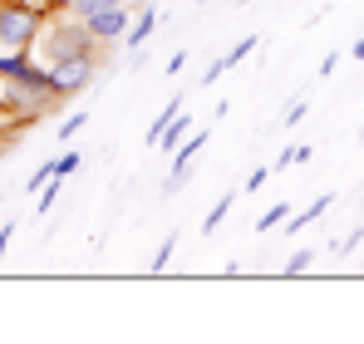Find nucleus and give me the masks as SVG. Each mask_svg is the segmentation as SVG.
Listing matches in <instances>:
<instances>
[{"label": "nucleus", "instance_id": "nucleus-1", "mask_svg": "<svg viewBox=\"0 0 364 344\" xmlns=\"http://www.w3.org/2000/svg\"><path fill=\"white\" fill-rule=\"evenodd\" d=\"M40 40V10L35 5H0V50H30Z\"/></svg>", "mask_w": 364, "mask_h": 344}, {"label": "nucleus", "instance_id": "nucleus-2", "mask_svg": "<svg viewBox=\"0 0 364 344\" xmlns=\"http://www.w3.org/2000/svg\"><path fill=\"white\" fill-rule=\"evenodd\" d=\"M40 45L50 50V64L55 59H69V55H89V45H94V35H89V25L74 15V20H64L60 30H50V35H40Z\"/></svg>", "mask_w": 364, "mask_h": 344}, {"label": "nucleus", "instance_id": "nucleus-3", "mask_svg": "<svg viewBox=\"0 0 364 344\" xmlns=\"http://www.w3.org/2000/svg\"><path fill=\"white\" fill-rule=\"evenodd\" d=\"M89 79H94V55H69V59H55V64H50V84H55L60 99L89 89Z\"/></svg>", "mask_w": 364, "mask_h": 344}, {"label": "nucleus", "instance_id": "nucleus-4", "mask_svg": "<svg viewBox=\"0 0 364 344\" xmlns=\"http://www.w3.org/2000/svg\"><path fill=\"white\" fill-rule=\"evenodd\" d=\"M202 148H207V128H197V133H192L187 143H178V153H173V172H168V182H163V192H173V187H178L182 177H187V168H192V158H197Z\"/></svg>", "mask_w": 364, "mask_h": 344}, {"label": "nucleus", "instance_id": "nucleus-5", "mask_svg": "<svg viewBox=\"0 0 364 344\" xmlns=\"http://www.w3.org/2000/svg\"><path fill=\"white\" fill-rule=\"evenodd\" d=\"M84 25H89V35H94V40H114V35H123V30H128V10H123V5H109V10L89 15Z\"/></svg>", "mask_w": 364, "mask_h": 344}, {"label": "nucleus", "instance_id": "nucleus-6", "mask_svg": "<svg viewBox=\"0 0 364 344\" xmlns=\"http://www.w3.org/2000/svg\"><path fill=\"white\" fill-rule=\"evenodd\" d=\"M330 207H335V192H325V197H315V202H310L305 212H296V217H286V227H291V231H305L310 222H315V217H325Z\"/></svg>", "mask_w": 364, "mask_h": 344}, {"label": "nucleus", "instance_id": "nucleus-7", "mask_svg": "<svg viewBox=\"0 0 364 344\" xmlns=\"http://www.w3.org/2000/svg\"><path fill=\"white\" fill-rule=\"evenodd\" d=\"M182 114V99L178 94H173V99H168V109H163V114L153 118V128H148V148H158V138H163V133H168V123H173V118Z\"/></svg>", "mask_w": 364, "mask_h": 344}, {"label": "nucleus", "instance_id": "nucleus-8", "mask_svg": "<svg viewBox=\"0 0 364 344\" xmlns=\"http://www.w3.org/2000/svg\"><path fill=\"white\" fill-rule=\"evenodd\" d=\"M153 25H158V10H143V15H138V25H133V30L123 35V45H128V50H138V45H143V40L153 35Z\"/></svg>", "mask_w": 364, "mask_h": 344}, {"label": "nucleus", "instance_id": "nucleus-9", "mask_svg": "<svg viewBox=\"0 0 364 344\" xmlns=\"http://www.w3.org/2000/svg\"><path fill=\"white\" fill-rule=\"evenodd\" d=\"M182 133H187V118H173V123H168V133H163V138H158V148H163V153H178V143H182Z\"/></svg>", "mask_w": 364, "mask_h": 344}, {"label": "nucleus", "instance_id": "nucleus-10", "mask_svg": "<svg viewBox=\"0 0 364 344\" xmlns=\"http://www.w3.org/2000/svg\"><path fill=\"white\" fill-rule=\"evenodd\" d=\"M310 158V143H296V148H286L276 163H271V172H286V168H296V163H305Z\"/></svg>", "mask_w": 364, "mask_h": 344}, {"label": "nucleus", "instance_id": "nucleus-11", "mask_svg": "<svg viewBox=\"0 0 364 344\" xmlns=\"http://www.w3.org/2000/svg\"><path fill=\"white\" fill-rule=\"evenodd\" d=\"M227 212H232V192H227V197H222V202H217V207H212V212L202 217V231H217V227H222V217H227Z\"/></svg>", "mask_w": 364, "mask_h": 344}, {"label": "nucleus", "instance_id": "nucleus-12", "mask_svg": "<svg viewBox=\"0 0 364 344\" xmlns=\"http://www.w3.org/2000/svg\"><path fill=\"white\" fill-rule=\"evenodd\" d=\"M173 251H178V231H173V236H168V241L158 246V256H153V276H158V271H168V261H173Z\"/></svg>", "mask_w": 364, "mask_h": 344}, {"label": "nucleus", "instance_id": "nucleus-13", "mask_svg": "<svg viewBox=\"0 0 364 344\" xmlns=\"http://www.w3.org/2000/svg\"><path fill=\"white\" fill-rule=\"evenodd\" d=\"M286 217H291V207H271L261 222H256V231H271V227H286Z\"/></svg>", "mask_w": 364, "mask_h": 344}, {"label": "nucleus", "instance_id": "nucleus-14", "mask_svg": "<svg viewBox=\"0 0 364 344\" xmlns=\"http://www.w3.org/2000/svg\"><path fill=\"white\" fill-rule=\"evenodd\" d=\"M251 50H256V35H246L242 45H232V55H222V59H227V69H232V64H242V59L251 55Z\"/></svg>", "mask_w": 364, "mask_h": 344}, {"label": "nucleus", "instance_id": "nucleus-15", "mask_svg": "<svg viewBox=\"0 0 364 344\" xmlns=\"http://www.w3.org/2000/svg\"><path fill=\"white\" fill-rule=\"evenodd\" d=\"M310 261H315V251H296V256L286 261V271H281V276H301V271L310 266Z\"/></svg>", "mask_w": 364, "mask_h": 344}, {"label": "nucleus", "instance_id": "nucleus-16", "mask_svg": "<svg viewBox=\"0 0 364 344\" xmlns=\"http://www.w3.org/2000/svg\"><path fill=\"white\" fill-rule=\"evenodd\" d=\"M84 123H89V114H69V118L60 123V138H74V133H79Z\"/></svg>", "mask_w": 364, "mask_h": 344}, {"label": "nucleus", "instance_id": "nucleus-17", "mask_svg": "<svg viewBox=\"0 0 364 344\" xmlns=\"http://www.w3.org/2000/svg\"><path fill=\"white\" fill-rule=\"evenodd\" d=\"M69 172H79V153H64L60 163H55V177H69Z\"/></svg>", "mask_w": 364, "mask_h": 344}, {"label": "nucleus", "instance_id": "nucleus-18", "mask_svg": "<svg viewBox=\"0 0 364 344\" xmlns=\"http://www.w3.org/2000/svg\"><path fill=\"white\" fill-rule=\"evenodd\" d=\"M45 182H55V163H45V168H35V177H30V192H35V187H45Z\"/></svg>", "mask_w": 364, "mask_h": 344}, {"label": "nucleus", "instance_id": "nucleus-19", "mask_svg": "<svg viewBox=\"0 0 364 344\" xmlns=\"http://www.w3.org/2000/svg\"><path fill=\"white\" fill-rule=\"evenodd\" d=\"M305 118V99H296V104H291V109H286V128H296V123H301Z\"/></svg>", "mask_w": 364, "mask_h": 344}, {"label": "nucleus", "instance_id": "nucleus-20", "mask_svg": "<svg viewBox=\"0 0 364 344\" xmlns=\"http://www.w3.org/2000/svg\"><path fill=\"white\" fill-rule=\"evenodd\" d=\"M222 74H227V59H217V64H212V69H207V74H202V84H217V79H222Z\"/></svg>", "mask_w": 364, "mask_h": 344}, {"label": "nucleus", "instance_id": "nucleus-21", "mask_svg": "<svg viewBox=\"0 0 364 344\" xmlns=\"http://www.w3.org/2000/svg\"><path fill=\"white\" fill-rule=\"evenodd\" d=\"M55 192H60V187H50V182H45V197L35 202V212H50V207H55Z\"/></svg>", "mask_w": 364, "mask_h": 344}, {"label": "nucleus", "instance_id": "nucleus-22", "mask_svg": "<svg viewBox=\"0 0 364 344\" xmlns=\"http://www.w3.org/2000/svg\"><path fill=\"white\" fill-rule=\"evenodd\" d=\"M364 241V231H350V236H345V241H335V251H355V246H360Z\"/></svg>", "mask_w": 364, "mask_h": 344}, {"label": "nucleus", "instance_id": "nucleus-23", "mask_svg": "<svg viewBox=\"0 0 364 344\" xmlns=\"http://www.w3.org/2000/svg\"><path fill=\"white\" fill-rule=\"evenodd\" d=\"M335 64H340V55H335V50H330V55L320 59V79H325V74H335Z\"/></svg>", "mask_w": 364, "mask_h": 344}, {"label": "nucleus", "instance_id": "nucleus-24", "mask_svg": "<svg viewBox=\"0 0 364 344\" xmlns=\"http://www.w3.org/2000/svg\"><path fill=\"white\" fill-rule=\"evenodd\" d=\"M10 231L15 227H0V256H5V246H10Z\"/></svg>", "mask_w": 364, "mask_h": 344}, {"label": "nucleus", "instance_id": "nucleus-25", "mask_svg": "<svg viewBox=\"0 0 364 344\" xmlns=\"http://www.w3.org/2000/svg\"><path fill=\"white\" fill-rule=\"evenodd\" d=\"M355 59H364V40H360V45H355Z\"/></svg>", "mask_w": 364, "mask_h": 344}]
</instances>
